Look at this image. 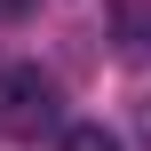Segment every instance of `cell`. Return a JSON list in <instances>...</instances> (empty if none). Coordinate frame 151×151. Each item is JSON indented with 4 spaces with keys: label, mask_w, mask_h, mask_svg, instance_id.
I'll return each instance as SVG.
<instances>
[{
    "label": "cell",
    "mask_w": 151,
    "mask_h": 151,
    "mask_svg": "<svg viewBox=\"0 0 151 151\" xmlns=\"http://www.w3.org/2000/svg\"><path fill=\"white\" fill-rule=\"evenodd\" d=\"M56 119H64L56 80L40 64H0V135L8 143H40V135H56Z\"/></svg>",
    "instance_id": "1"
},
{
    "label": "cell",
    "mask_w": 151,
    "mask_h": 151,
    "mask_svg": "<svg viewBox=\"0 0 151 151\" xmlns=\"http://www.w3.org/2000/svg\"><path fill=\"white\" fill-rule=\"evenodd\" d=\"M111 32H119L127 56H151V0H119L111 8Z\"/></svg>",
    "instance_id": "2"
},
{
    "label": "cell",
    "mask_w": 151,
    "mask_h": 151,
    "mask_svg": "<svg viewBox=\"0 0 151 151\" xmlns=\"http://www.w3.org/2000/svg\"><path fill=\"white\" fill-rule=\"evenodd\" d=\"M56 151H119V135L104 119H72V127H56Z\"/></svg>",
    "instance_id": "3"
},
{
    "label": "cell",
    "mask_w": 151,
    "mask_h": 151,
    "mask_svg": "<svg viewBox=\"0 0 151 151\" xmlns=\"http://www.w3.org/2000/svg\"><path fill=\"white\" fill-rule=\"evenodd\" d=\"M135 151H151V96L135 104Z\"/></svg>",
    "instance_id": "4"
}]
</instances>
